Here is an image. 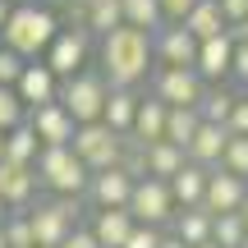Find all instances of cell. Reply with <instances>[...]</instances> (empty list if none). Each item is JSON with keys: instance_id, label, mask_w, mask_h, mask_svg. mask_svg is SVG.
I'll return each mask as SVG.
<instances>
[{"instance_id": "obj_30", "label": "cell", "mask_w": 248, "mask_h": 248, "mask_svg": "<svg viewBox=\"0 0 248 248\" xmlns=\"http://www.w3.org/2000/svg\"><path fill=\"white\" fill-rule=\"evenodd\" d=\"M212 239L221 244V248H239V244H248L244 216H239V212H216V216H212Z\"/></svg>"}, {"instance_id": "obj_29", "label": "cell", "mask_w": 248, "mask_h": 248, "mask_svg": "<svg viewBox=\"0 0 248 248\" xmlns=\"http://www.w3.org/2000/svg\"><path fill=\"white\" fill-rule=\"evenodd\" d=\"M120 9H124V23H129V28H142V32H156V28L166 23L156 0H120Z\"/></svg>"}, {"instance_id": "obj_14", "label": "cell", "mask_w": 248, "mask_h": 248, "mask_svg": "<svg viewBox=\"0 0 248 248\" xmlns=\"http://www.w3.org/2000/svg\"><path fill=\"white\" fill-rule=\"evenodd\" d=\"M152 55H156L161 64H193L198 37L188 32L184 23H161L156 32H152Z\"/></svg>"}, {"instance_id": "obj_37", "label": "cell", "mask_w": 248, "mask_h": 248, "mask_svg": "<svg viewBox=\"0 0 248 248\" xmlns=\"http://www.w3.org/2000/svg\"><path fill=\"white\" fill-rule=\"evenodd\" d=\"M230 78L248 88V42H234V60H230Z\"/></svg>"}, {"instance_id": "obj_47", "label": "cell", "mask_w": 248, "mask_h": 248, "mask_svg": "<svg viewBox=\"0 0 248 248\" xmlns=\"http://www.w3.org/2000/svg\"><path fill=\"white\" fill-rule=\"evenodd\" d=\"M0 161H5V133H0Z\"/></svg>"}, {"instance_id": "obj_28", "label": "cell", "mask_w": 248, "mask_h": 248, "mask_svg": "<svg viewBox=\"0 0 248 248\" xmlns=\"http://www.w3.org/2000/svg\"><path fill=\"white\" fill-rule=\"evenodd\" d=\"M124 23V9L120 0H97V5H88V18H83V28H88L92 37H106L110 28Z\"/></svg>"}, {"instance_id": "obj_3", "label": "cell", "mask_w": 248, "mask_h": 248, "mask_svg": "<svg viewBox=\"0 0 248 248\" xmlns=\"http://www.w3.org/2000/svg\"><path fill=\"white\" fill-rule=\"evenodd\" d=\"M32 170H37V179H42L51 193H88V179H92V170L83 166V156L69 147V142H60V147H42L37 152V161H32Z\"/></svg>"}, {"instance_id": "obj_18", "label": "cell", "mask_w": 248, "mask_h": 248, "mask_svg": "<svg viewBox=\"0 0 248 248\" xmlns=\"http://www.w3.org/2000/svg\"><path fill=\"white\" fill-rule=\"evenodd\" d=\"M88 230L97 234L101 248H120L124 239H129V230H133V216H129V207H97V216H92Z\"/></svg>"}, {"instance_id": "obj_46", "label": "cell", "mask_w": 248, "mask_h": 248, "mask_svg": "<svg viewBox=\"0 0 248 248\" xmlns=\"http://www.w3.org/2000/svg\"><path fill=\"white\" fill-rule=\"evenodd\" d=\"M5 216H9V207H5V202H0V225H5Z\"/></svg>"}, {"instance_id": "obj_39", "label": "cell", "mask_w": 248, "mask_h": 248, "mask_svg": "<svg viewBox=\"0 0 248 248\" xmlns=\"http://www.w3.org/2000/svg\"><path fill=\"white\" fill-rule=\"evenodd\" d=\"M60 248H101V244H97V234H92V230H83V225H74V230H69V234L60 239Z\"/></svg>"}, {"instance_id": "obj_25", "label": "cell", "mask_w": 248, "mask_h": 248, "mask_svg": "<svg viewBox=\"0 0 248 248\" xmlns=\"http://www.w3.org/2000/svg\"><path fill=\"white\" fill-rule=\"evenodd\" d=\"M234 97H239V92H230L225 83H212V88H202V97H198V115L207 124H225L230 110H234Z\"/></svg>"}, {"instance_id": "obj_7", "label": "cell", "mask_w": 248, "mask_h": 248, "mask_svg": "<svg viewBox=\"0 0 248 248\" xmlns=\"http://www.w3.org/2000/svg\"><path fill=\"white\" fill-rule=\"evenodd\" d=\"M202 88L207 83L193 64H161L156 78H152V97H161L166 106H198Z\"/></svg>"}, {"instance_id": "obj_42", "label": "cell", "mask_w": 248, "mask_h": 248, "mask_svg": "<svg viewBox=\"0 0 248 248\" xmlns=\"http://www.w3.org/2000/svg\"><path fill=\"white\" fill-rule=\"evenodd\" d=\"M161 248H188V244L179 239V234H161Z\"/></svg>"}, {"instance_id": "obj_50", "label": "cell", "mask_w": 248, "mask_h": 248, "mask_svg": "<svg viewBox=\"0 0 248 248\" xmlns=\"http://www.w3.org/2000/svg\"><path fill=\"white\" fill-rule=\"evenodd\" d=\"M9 5H18V0H9Z\"/></svg>"}, {"instance_id": "obj_24", "label": "cell", "mask_w": 248, "mask_h": 248, "mask_svg": "<svg viewBox=\"0 0 248 248\" xmlns=\"http://www.w3.org/2000/svg\"><path fill=\"white\" fill-rule=\"evenodd\" d=\"M184 161H188V152H184V147H175V142H166V138L147 142V175L170 179L179 166H184Z\"/></svg>"}, {"instance_id": "obj_11", "label": "cell", "mask_w": 248, "mask_h": 248, "mask_svg": "<svg viewBox=\"0 0 248 248\" xmlns=\"http://www.w3.org/2000/svg\"><path fill=\"white\" fill-rule=\"evenodd\" d=\"M230 60H234V32L225 28V32H216V37H207V42H198L193 69L202 74V83H225V78H230Z\"/></svg>"}, {"instance_id": "obj_17", "label": "cell", "mask_w": 248, "mask_h": 248, "mask_svg": "<svg viewBox=\"0 0 248 248\" xmlns=\"http://www.w3.org/2000/svg\"><path fill=\"white\" fill-rule=\"evenodd\" d=\"M225 142H230V129L202 120V124H198V133H193V142H188V161L202 166V170H216V166H221V156H225Z\"/></svg>"}, {"instance_id": "obj_23", "label": "cell", "mask_w": 248, "mask_h": 248, "mask_svg": "<svg viewBox=\"0 0 248 248\" xmlns=\"http://www.w3.org/2000/svg\"><path fill=\"white\" fill-rule=\"evenodd\" d=\"M198 124H202L198 106H170V110H166V142H175V147L188 152V142H193Z\"/></svg>"}, {"instance_id": "obj_43", "label": "cell", "mask_w": 248, "mask_h": 248, "mask_svg": "<svg viewBox=\"0 0 248 248\" xmlns=\"http://www.w3.org/2000/svg\"><path fill=\"white\" fill-rule=\"evenodd\" d=\"M239 216H244V230H248V193H244V202H239Z\"/></svg>"}, {"instance_id": "obj_21", "label": "cell", "mask_w": 248, "mask_h": 248, "mask_svg": "<svg viewBox=\"0 0 248 248\" xmlns=\"http://www.w3.org/2000/svg\"><path fill=\"white\" fill-rule=\"evenodd\" d=\"M138 101H142V97H138L133 88H110V92H106V110H101V120H106L115 133H129V129H133V115H138Z\"/></svg>"}, {"instance_id": "obj_26", "label": "cell", "mask_w": 248, "mask_h": 248, "mask_svg": "<svg viewBox=\"0 0 248 248\" xmlns=\"http://www.w3.org/2000/svg\"><path fill=\"white\" fill-rule=\"evenodd\" d=\"M175 234H179L188 248L202 244V239H212V212H207L202 202H198V207H184V212L175 216Z\"/></svg>"}, {"instance_id": "obj_6", "label": "cell", "mask_w": 248, "mask_h": 248, "mask_svg": "<svg viewBox=\"0 0 248 248\" xmlns=\"http://www.w3.org/2000/svg\"><path fill=\"white\" fill-rule=\"evenodd\" d=\"M129 216L142 225H166L175 216V198H170V184L156 175H142L133 179V193H129Z\"/></svg>"}, {"instance_id": "obj_13", "label": "cell", "mask_w": 248, "mask_h": 248, "mask_svg": "<svg viewBox=\"0 0 248 248\" xmlns=\"http://www.w3.org/2000/svg\"><path fill=\"white\" fill-rule=\"evenodd\" d=\"M244 193H248V179L239 175H230L225 166H216V170H207V188H202V207L207 212H239V202H244Z\"/></svg>"}, {"instance_id": "obj_2", "label": "cell", "mask_w": 248, "mask_h": 248, "mask_svg": "<svg viewBox=\"0 0 248 248\" xmlns=\"http://www.w3.org/2000/svg\"><path fill=\"white\" fill-rule=\"evenodd\" d=\"M55 32H60V18H55L51 9H37L32 0H18V5H9V18H5V28H0V42L14 55H23V60H42L46 46L55 42Z\"/></svg>"}, {"instance_id": "obj_22", "label": "cell", "mask_w": 248, "mask_h": 248, "mask_svg": "<svg viewBox=\"0 0 248 248\" xmlns=\"http://www.w3.org/2000/svg\"><path fill=\"white\" fill-rule=\"evenodd\" d=\"M179 23L188 28V32L198 37V42H207V37H216V32H225V14H221V5H216V0H198L193 9H188L184 18H179Z\"/></svg>"}, {"instance_id": "obj_51", "label": "cell", "mask_w": 248, "mask_h": 248, "mask_svg": "<svg viewBox=\"0 0 248 248\" xmlns=\"http://www.w3.org/2000/svg\"><path fill=\"white\" fill-rule=\"evenodd\" d=\"M239 248H248V244H239Z\"/></svg>"}, {"instance_id": "obj_40", "label": "cell", "mask_w": 248, "mask_h": 248, "mask_svg": "<svg viewBox=\"0 0 248 248\" xmlns=\"http://www.w3.org/2000/svg\"><path fill=\"white\" fill-rule=\"evenodd\" d=\"M216 5H221V14H225V23H230V28L248 14V0H216Z\"/></svg>"}, {"instance_id": "obj_20", "label": "cell", "mask_w": 248, "mask_h": 248, "mask_svg": "<svg viewBox=\"0 0 248 248\" xmlns=\"http://www.w3.org/2000/svg\"><path fill=\"white\" fill-rule=\"evenodd\" d=\"M166 101H161V97H142L138 101V115H133V138H138V142H156V138H166Z\"/></svg>"}, {"instance_id": "obj_38", "label": "cell", "mask_w": 248, "mask_h": 248, "mask_svg": "<svg viewBox=\"0 0 248 248\" xmlns=\"http://www.w3.org/2000/svg\"><path fill=\"white\" fill-rule=\"evenodd\" d=\"M156 5H161V18H166V23H179V18H184L198 0H156Z\"/></svg>"}, {"instance_id": "obj_32", "label": "cell", "mask_w": 248, "mask_h": 248, "mask_svg": "<svg viewBox=\"0 0 248 248\" xmlns=\"http://www.w3.org/2000/svg\"><path fill=\"white\" fill-rule=\"evenodd\" d=\"M221 166L230 170V175L248 179V138H244V133H230V142H225V156H221Z\"/></svg>"}, {"instance_id": "obj_16", "label": "cell", "mask_w": 248, "mask_h": 248, "mask_svg": "<svg viewBox=\"0 0 248 248\" xmlns=\"http://www.w3.org/2000/svg\"><path fill=\"white\" fill-rule=\"evenodd\" d=\"M129 193H133V175L120 166H106V170H92L88 179V198L97 207H129Z\"/></svg>"}, {"instance_id": "obj_19", "label": "cell", "mask_w": 248, "mask_h": 248, "mask_svg": "<svg viewBox=\"0 0 248 248\" xmlns=\"http://www.w3.org/2000/svg\"><path fill=\"white\" fill-rule=\"evenodd\" d=\"M166 184H170L175 207H198V202H202V188H207V170L193 166V161H184V166H179L175 175L166 179Z\"/></svg>"}, {"instance_id": "obj_27", "label": "cell", "mask_w": 248, "mask_h": 248, "mask_svg": "<svg viewBox=\"0 0 248 248\" xmlns=\"http://www.w3.org/2000/svg\"><path fill=\"white\" fill-rule=\"evenodd\" d=\"M37 152H42V138L32 133V124H14V129L5 133V161H23V166H32Z\"/></svg>"}, {"instance_id": "obj_1", "label": "cell", "mask_w": 248, "mask_h": 248, "mask_svg": "<svg viewBox=\"0 0 248 248\" xmlns=\"http://www.w3.org/2000/svg\"><path fill=\"white\" fill-rule=\"evenodd\" d=\"M152 32H142V28H110L106 37H101V74H106L110 88H138L142 78L152 74Z\"/></svg>"}, {"instance_id": "obj_4", "label": "cell", "mask_w": 248, "mask_h": 248, "mask_svg": "<svg viewBox=\"0 0 248 248\" xmlns=\"http://www.w3.org/2000/svg\"><path fill=\"white\" fill-rule=\"evenodd\" d=\"M106 74H92V69H78L69 78H60V106L74 115V124H88V120H101L106 110Z\"/></svg>"}, {"instance_id": "obj_45", "label": "cell", "mask_w": 248, "mask_h": 248, "mask_svg": "<svg viewBox=\"0 0 248 248\" xmlns=\"http://www.w3.org/2000/svg\"><path fill=\"white\" fill-rule=\"evenodd\" d=\"M193 248H221V244H216V239H202V244H193Z\"/></svg>"}, {"instance_id": "obj_5", "label": "cell", "mask_w": 248, "mask_h": 248, "mask_svg": "<svg viewBox=\"0 0 248 248\" xmlns=\"http://www.w3.org/2000/svg\"><path fill=\"white\" fill-rule=\"evenodd\" d=\"M69 147L83 156V166H88V170H106V166H115V161H120V133L110 129L106 120H88V124L74 129Z\"/></svg>"}, {"instance_id": "obj_36", "label": "cell", "mask_w": 248, "mask_h": 248, "mask_svg": "<svg viewBox=\"0 0 248 248\" xmlns=\"http://www.w3.org/2000/svg\"><path fill=\"white\" fill-rule=\"evenodd\" d=\"M225 129L248 138V92H239V97H234V110H230V120H225Z\"/></svg>"}, {"instance_id": "obj_12", "label": "cell", "mask_w": 248, "mask_h": 248, "mask_svg": "<svg viewBox=\"0 0 248 248\" xmlns=\"http://www.w3.org/2000/svg\"><path fill=\"white\" fill-rule=\"evenodd\" d=\"M23 216L32 230V248H60V239L74 230V221L60 212V202H32Z\"/></svg>"}, {"instance_id": "obj_41", "label": "cell", "mask_w": 248, "mask_h": 248, "mask_svg": "<svg viewBox=\"0 0 248 248\" xmlns=\"http://www.w3.org/2000/svg\"><path fill=\"white\" fill-rule=\"evenodd\" d=\"M230 32H234V42H248V14H244V18H239L234 28H230Z\"/></svg>"}, {"instance_id": "obj_35", "label": "cell", "mask_w": 248, "mask_h": 248, "mask_svg": "<svg viewBox=\"0 0 248 248\" xmlns=\"http://www.w3.org/2000/svg\"><path fill=\"white\" fill-rule=\"evenodd\" d=\"M23 55H14V51H9V46L5 42H0V83H5V88H14V83H18V74H23Z\"/></svg>"}, {"instance_id": "obj_34", "label": "cell", "mask_w": 248, "mask_h": 248, "mask_svg": "<svg viewBox=\"0 0 248 248\" xmlns=\"http://www.w3.org/2000/svg\"><path fill=\"white\" fill-rule=\"evenodd\" d=\"M120 248H161V225H142V221H133L129 239H124Z\"/></svg>"}, {"instance_id": "obj_31", "label": "cell", "mask_w": 248, "mask_h": 248, "mask_svg": "<svg viewBox=\"0 0 248 248\" xmlns=\"http://www.w3.org/2000/svg\"><path fill=\"white\" fill-rule=\"evenodd\" d=\"M23 120H28V106L18 101L14 88H5V83H0V133H9L14 124H23Z\"/></svg>"}, {"instance_id": "obj_10", "label": "cell", "mask_w": 248, "mask_h": 248, "mask_svg": "<svg viewBox=\"0 0 248 248\" xmlns=\"http://www.w3.org/2000/svg\"><path fill=\"white\" fill-rule=\"evenodd\" d=\"M37 170L23 166V161H0V202L9 207V212H28L37 198Z\"/></svg>"}, {"instance_id": "obj_44", "label": "cell", "mask_w": 248, "mask_h": 248, "mask_svg": "<svg viewBox=\"0 0 248 248\" xmlns=\"http://www.w3.org/2000/svg\"><path fill=\"white\" fill-rule=\"evenodd\" d=\"M5 18H9V0H0V28H5Z\"/></svg>"}, {"instance_id": "obj_33", "label": "cell", "mask_w": 248, "mask_h": 248, "mask_svg": "<svg viewBox=\"0 0 248 248\" xmlns=\"http://www.w3.org/2000/svg\"><path fill=\"white\" fill-rule=\"evenodd\" d=\"M5 244L9 248H32V230H28V216L23 212H14V216H5Z\"/></svg>"}, {"instance_id": "obj_8", "label": "cell", "mask_w": 248, "mask_h": 248, "mask_svg": "<svg viewBox=\"0 0 248 248\" xmlns=\"http://www.w3.org/2000/svg\"><path fill=\"white\" fill-rule=\"evenodd\" d=\"M88 37H92L88 28H60V32H55V42L46 46V55H42L55 78H69V74H78L83 64H88Z\"/></svg>"}, {"instance_id": "obj_49", "label": "cell", "mask_w": 248, "mask_h": 248, "mask_svg": "<svg viewBox=\"0 0 248 248\" xmlns=\"http://www.w3.org/2000/svg\"><path fill=\"white\" fill-rule=\"evenodd\" d=\"M83 5H97V0H83Z\"/></svg>"}, {"instance_id": "obj_15", "label": "cell", "mask_w": 248, "mask_h": 248, "mask_svg": "<svg viewBox=\"0 0 248 248\" xmlns=\"http://www.w3.org/2000/svg\"><path fill=\"white\" fill-rule=\"evenodd\" d=\"M14 92H18L23 106H42V101H55V97H60V78L51 74V64H46V60H28L23 74H18V83H14Z\"/></svg>"}, {"instance_id": "obj_48", "label": "cell", "mask_w": 248, "mask_h": 248, "mask_svg": "<svg viewBox=\"0 0 248 248\" xmlns=\"http://www.w3.org/2000/svg\"><path fill=\"white\" fill-rule=\"evenodd\" d=\"M0 248H9V244H5V230H0Z\"/></svg>"}, {"instance_id": "obj_9", "label": "cell", "mask_w": 248, "mask_h": 248, "mask_svg": "<svg viewBox=\"0 0 248 248\" xmlns=\"http://www.w3.org/2000/svg\"><path fill=\"white\" fill-rule=\"evenodd\" d=\"M28 124H32V133L42 138V147H60V142L74 138V115L60 106V97L55 101H42V106H28Z\"/></svg>"}]
</instances>
